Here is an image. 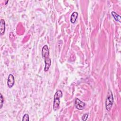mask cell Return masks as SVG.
<instances>
[{
	"label": "cell",
	"mask_w": 121,
	"mask_h": 121,
	"mask_svg": "<svg viewBox=\"0 0 121 121\" xmlns=\"http://www.w3.org/2000/svg\"><path fill=\"white\" fill-rule=\"evenodd\" d=\"M42 56L44 59L45 67L44 70V71H47L49 70L51 64V59L49 58V50L47 45H44L42 48Z\"/></svg>",
	"instance_id": "obj_1"
},
{
	"label": "cell",
	"mask_w": 121,
	"mask_h": 121,
	"mask_svg": "<svg viewBox=\"0 0 121 121\" xmlns=\"http://www.w3.org/2000/svg\"><path fill=\"white\" fill-rule=\"evenodd\" d=\"M5 31V23L4 19L0 20V34L1 35H3Z\"/></svg>",
	"instance_id": "obj_6"
},
{
	"label": "cell",
	"mask_w": 121,
	"mask_h": 121,
	"mask_svg": "<svg viewBox=\"0 0 121 121\" xmlns=\"http://www.w3.org/2000/svg\"><path fill=\"white\" fill-rule=\"evenodd\" d=\"M78 13L77 12H74L71 16V17H70V22L72 24H74L75 23L77 18L78 17Z\"/></svg>",
	"instance_id": "obj_7"
},
{
	"label": "cell",
	"mask_w": 121,
	"mask_h": 121,
	"mask_svg": "<svg viewBox=\"0 0 121 121\" xmlns=\"http://www.w3.org/2000/svg\"><path fill=\"white\" fill-rule=\"evenodd\" d=\"M22 121H29V115L28 114L26 113L25 114H24V115L23 117L22 118Z\"/></svg>",
	"instance_id": "obj_10"
},
{
	"label": "cell",
	"mask_w": 121,
	"mask_h": 121,
	"mask_svg": "<svg viewBox=\"0 0 121 121\" xmlns=\"http://www.w3.org/2000/svg\"><path fill=\"white\" fill-rule=\"evenodd\" d=\"M112 15L113 17L114 18V20L117 22H119V23L121 22V16L120 15H119L118 14H117L114 11H112L111 12Z\"/></svg>",
	"instance_id": "obj_8"
},
{
	"label": "cell",
	"mask_w": 121,
	"mask_h": 121,
	"mask_svg": "<svg viewBox=\"0 0 121 121\" xmlns=\"http://www.w3.org/2000/svg\"><path fill=\"white\" fill-rule=\"evenodd\" d=\"M88 113H85L82 117V120L84 121H86L88 118Z\"/></svg>",
	"instance_id": "obj_11"
},
{
	"label": "cell",
	"mask_w": 121,
	"mask_h": 121,
	"mask_svg": "<svg viewBox=\"0 0 121 121\" xmlns=\"http://www.w3.org/2000/svg\"><path fill=\"white\" fill-rule=\"evenodd\" d=\"M15 83V78L12 74H9V75L8 80H7V85L9 88H11L14 85Z\"/></svg>",
	"instance_id": "obj_5"
},
{
	"label": "cell",
	"mask_w": 121,
	"mask_h": 121,
	"mask_svg": "<svg viewBox=\"0 0 121 121\" xmlns=\"http://www.w3.org/2000/svg\"><path fill=\"white\" fill-rule=\"evenodd\" d=\"M0 109H1L4 104V98L2 96L1 94H0Z\"/></svg>",
	"instance_id": "obj_9"
},
{
	"label": "cell",
	"mask_w": 121,
	"mask_h": 121,
	"mask_svg": "<svg viewBox=\"0 0 121 121\" xmlns=\"http://www.w3.org/2000/svg\"><path fill=\"white\" fill-rule=\"evenodd\" d=\"M113 103V96L111 90H109L105 101V108L107 111H109L112 106Z\"/></svg>",
	"instance_id": "obj_3"
},
{
	"label": "cell",
	"mask_w": 121,
	"mask_h": 121,
	"mask_svg": "<svg viewBox=\"0 0 121 121\" xmlns=\"http://www.w3.org/2000/svg\"><path fill=\"white\" fill-rule=\"evenodd\" d=\"M62 95V93L61 90H57L55 93L54 95V99H53V109L54 111H56L59 107L60 101V98Z\"/></svg>",
	"instance_id": "obj_2"
},
{
	"label": "cell",
	"mask_w": 121,
	"mask_h": 121,
	"mask_svg": "<svg viewBox=\"0 0 121 121\" xmlns=\"http://www.w3.org/2000/svg\"><path fill=\"white\" fill-rule=\"evenodd\" d=\"M85 103L80 100H79L78 98H76L75 99V105L76 108L79 110H83L85 106Z\"/></svg>",
	"instance_id": "obj_4"
}]
</instances>
